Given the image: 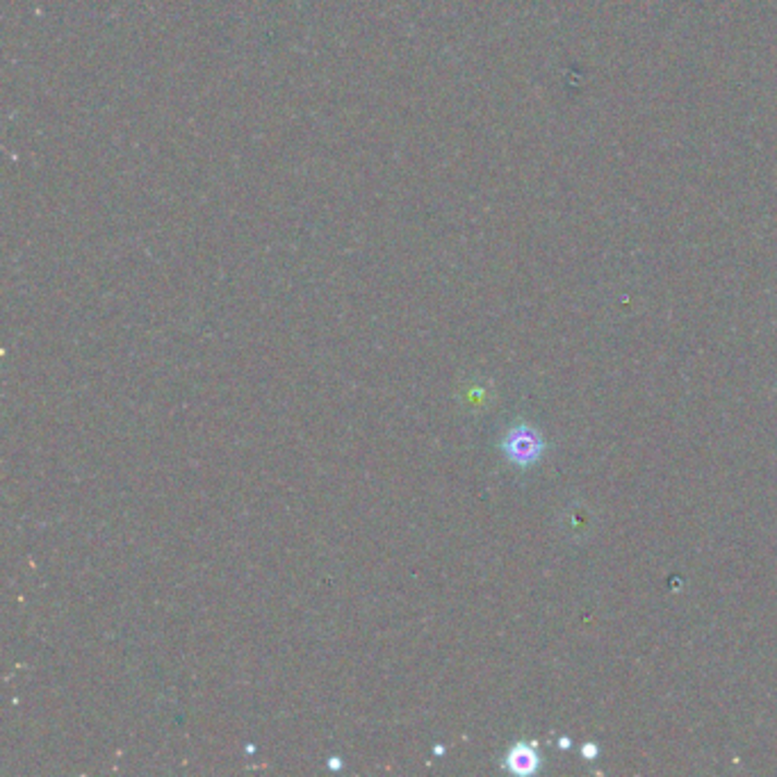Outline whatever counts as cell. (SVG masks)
Listing matches in <instances>:
<instances>
[{"label": "cell", "mask_w": 777, "mask_h": 777, "mask_svg": "<svg viewBox=\"0 0 777 777\" xmlns=\"http://www.w3.org/2000/svg\"><path fill=\"white\" fill-rule=\"evenodd\" d=\"M543 438L530 424H515L501 438V454L509 463L518 468H526L541 459L543 454Z\"/></svg>", "instance_id": "6da1fadb"}, {"label": "cell", "mask_w": 777, "mask_h": 777, "mask_svg": "<svg viewBox=\"0 0 777 777\" xmlns=\"http://www.w3.org/2000/svg\"><path fill=\"white\" fill-rule=\"evenodd\" d=\"M505 766L515 775H532L541 766V755L530 743H515L505 757Z\"/></svg>", "instance_id": "7a4b0ae2"}, {"label": "cell", "mask_w": 777, "mask_h": 777, "mask_svg": "<svg viewBox=\"0 0 777 777\" xmlns=\"http://www.w3.org/2000/svg\"><path fill=\"white\" fill-rule=\"evenodd\" d=\"M582 752H584V757H586V760H595V755H597V748H595L593 743H586V745L582 748Z\"/></svg>", "instance_id": "3957f363"}]
</instances>
